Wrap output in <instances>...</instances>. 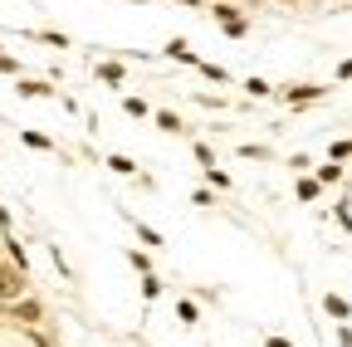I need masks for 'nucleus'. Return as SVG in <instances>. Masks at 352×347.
<instances>
[{"mask_svg":"<svg viewBox=\"0 0 352 347\" xmlns=\"http://www.w3.org/2000/svg\"><path fill=\"white\" fill-rule=\"evenodd\" d=\"M196 69H201V74H206L210 83H230V74L220 69V64H206V59H196Z\"/></svg>","mask_w":352,"mask_h":347,"instance_id":"nucleus-19","label":"nucleus"},{"mask_svg":"<svg viewBox=\"0 0 352 347\" xmlns=\"http://www.w3.org/2000/svg\"><path fill=\"white\" fill-rule=\"evenodd\" d=\"M25 293H30V274L15 269V265H0V309L15 303V298H25Z\"/></svg>","mask_w":352,"mask_h":347,"instance_id":"nucleus-2","label":"nucleus"},{"mask_svg":"<svg viewBox=\"0 0 352 347\" xmlns=\"http://www.w3.org/2000/svg\"><path fill=\"white\" fill-rule=\"evenodd\" d=\"M108 171L113 177H138V161H132L127 152H108Z\"/></svg>","mask_w":352,"mask_h":347,"instance_id":"nucleus-10","label":"nucleus"},{"mask_svg":"<svg viewBox=\"0 0 352 347\" xmlns=\"http://www.w3.org/2000/svg\"><path fill=\"white\" fill-rule=\"evenodd\" d=\"M240 157H250V161H270L274 152H270V147H259V142H240Z\"/></svg>","mask_w":352,"mask_h":347,"instance_id":"nucleus-20","label":"nucleus"},{"mask_svg":"<svg viewBox=\"0 0 352 347\" xmlns=\"http://www.w3.org/2000/svg\"><path fill=\"white\" fill-rule=\"evenodd\" d=\"M328 89L323 83H289V89H279V98L289 103V108H308V103H318Z\"/></svg>","mask_w":352,"mask_h":347,"instance_id":"nucleus-3","label":"nucleus"},{"mask_svg":"<svg viewBox=\"0 0 352 347\" xmlns=\"http://www.w3.org/2000/svg\"><path fill=\"white\" fill-rule=\"evenodd\" d=\"M152 122L162 127V133H171V137H182V133H186V122H182V117H176L171 108H157V113H152Z\"/></svg>","mask_w":352,"mask_h":347,"instance_id":"nucleus-7","label":"nucleus"},{"mask_svg":"<svg viewBox=\"0 0 352 347\" xmlns=\"http://www.w3.org/2000/svg\"><path fill=\"white\" fill-rule=\"evenodd\" d=\"M176 5H191V10H206V0H176Z\"/></svg>","mask_w":352,"mask_h":347,"instance_id":"nucleus-35","label":"nucleus"},{"mask_svg":"<svg viewBox=\"0 0 352 347\" xmlns=\"http://www.w3.org/2000/svg\"><path fill=\"white\" fill-rule=\"evenodd\" d=\"M98 78H103V83H113V89H122V64H113V59H108V64H98Z\"/></svg>","mask_w":352,"mask_h":347,"instance_id":"nucleus-18","label":"nucleus"},{"mask_svg":"<svg viewBox=\"0 0 352 347\" xmlns=\"http://www.w3.org/2000/svg\"><path fill=\"white\" fill-rule=\"evenodd\" d=\"M323 309H328V318H338V323L352 318V303H347L342 293H323Z\"/></svg>","mask_w":352,"mask_h":347,"instance_id":"nucleus-8","label":"nucleus"},{"mask_svg":"<svg viewBox=\"0 0 352 347\" xmlns=\"http://www.w3.org/2000/svg\"><path fill=\"white\" fill-rule=\"evenodd\" d=\"M191 152H196V161H201V166H215V152H210V142H196Z\"/></svg>","mask_w":352,"mask_h":347,"instance_id":"nucleus-26","label":"nucleus"},{"mask_svg":"<svg viewBox=\"0 0 352 347\" xmlns=\"http://www.w3.org/2000/svg\"><path fill=\"white\" fill-rule=\"evenodd\" d=\"M6 318H15V323H25V328H34V323H44V309L25 293V298H15V303H6Z\"/></svg>","mask_w":352,"mask_h":347,"instance_id":"nucleus-4","label":"nucleus"},{"mask_svg":"<svg viewBox=\"0 0 352 347\" xmlns=\"http://www.w3.org/2000/svg\"><path fill=\"white\" fill-rule=\"evenodd\" d=\"M279 5H298V0H279Z\"/></svg>","mask_w":352,"mask_h":347,"instance_id":"nucleus-36","label":"nucleus"},{"mask_svg":"<svg viewBox=\"0 0 352 347\" xmlns=\"http://www.w3.org/2000/svg\"><path fill=\"white\" fill-rule=\"evenodd\" d=\"M191 205H215V196H210L206 186H196V191H191Z\"/></svg>","mask_w":352,"mask_h":347,"instance_id":"nucleus-28","label":"nucleus"},{"mask_svg":"<svg viewBox=\"0 0 352 347\" xmlns=\"http://www.w3.org/2000/svg\"><path fill=\"white\" fill-rule=\"evenodd\" d=\"M34 39H44V45H54V49H69V34H59V30H34Z\"/></svg>","mask_w":352,"mask_h":347,"instance_id":"nucleus-21","label":"nucleus"},{"mask_svg":"<svg viewBox=\"0 0 352 347\" xmlns=\"http://www.w3.org/2000/svg\"><path fill=\"white\" fill-rule=\"evenodd\" d=\"M206 181H210V186H220V191H226V186H230V171H220V166H206Z\"/></svg>","mask_w":352,"mask_h":347,"instance_id":"nucleus-24","label":"nucleus"},{"mask_svg":"<svg viewBox=\"0 0 352 347\" xmlns=\"http://www.w3.org/2000/svg\"><path fill=\"white\" fill-rule=\"evenodd\" d=\"M0 245H6V254H10V265H15V269H25V274H30V254H25V245H20V240H15V235H6V240H0Z\"/></svg>","mask_w":352,"mask_h":347,"instance_id":"nucleus-11","label":"nucleus"},{"mask_svg":"<svg viewBox=\"0 0 352 347\" xmlns=\"http://www.w3.org/2000/svg\"><path fill=\"white\" fill-rule=\"evenodd\" d=\"M264 347H294V342H289V337H279V333H274V337H264Z\"/></svg>","mask_w":352,"mask_h":347,"instance_id":"nucleus-32","label":"nucleus"},{"mask_svg":"<svg viewBox=\"0 0 352 347\" xmlns=\"http://www.w3.org/2000/svg\"><path fill=\"white\" fill-rule=\"evenodd\" d=\"M127 225L138 230V240H142V245H152V249H162V245H166V240H162V230H152L147 221H138V215H127Z\"/></svg>","mask_w":352,"mask_h":347,"instance_id":"nucleus-9","label":"nucleus"},{"mask_svg":"<svg viewBox=\"0 0 352 347\" xmlns=\"http://www.w3.org/2000/svg\"><path fill=\"white\" fill-rule=\"evenodd\" d=\"M20 142H25V147H34V152H54V137H50V133H34V127H25Z\"/></svg>","mask_w":352,"mask_h":347,"instance_id":"nucleus-12","label":"nucleus"},{"mask_svg":"<svg viewBox=\"0 0 352 347\" xmlns=\"http://www.w3.org/2000/svg\"><path fill=\"white\" fill-rule=\"evenodd\" d=\"M176 318H182L186 328H196V323H201V309H196L191 298H182V303H176Z\"/></svg>","mask_w":352,"mask_h":347,"instance_id":"nucleus-15","label":"nucleus"},{"mask_svg":"<svg viewBox=\"0 0 352 347\" xmlns=\"http://www.w3.org/2000/svg\"><path fill=\"white\" fill-rule=\"evenodd\" d=\"M289 166H294V171H308V166H314V157H308V152H298V157H289Z\"/></svg>","mask_w":352,"mask_h":347,"instance_id":"nucleus-29","label":"nucleus"},{"mask_svg":"<svg viewBox=\"0 0 352 347\" xmlns=\"http://www.w3.org/2000/svg\"><path fill=\"white\" fill-rule=\"evenodd\" d=\"M162 54H166V59H176V64H191V69H196V59H201V54L186 45V39H166V49H162Z\"/></svg>","mask_w":352,"mask_h":347,"instance_id":"nucleus-6","label":"nucleus"},{"mask_svg":"<svg viewBox=\"0 0 352 347\" xmlns=\"http://www.w3.org/2000/svg\"><path fill=\"white\" fill-rule=\"evenodd\" d=\"M0 74H20V59H10V54H0Z\"/></svg>","mask_w":352,"mask_h":347,"instance_id":"nucleus-30","label":"nucleus"},{"mask_svg":"<svg viewBox=\"0 0 352 347\" xmlns=\"http://www.w3.org/2000/svg\"><path fill=\"white\" fill-rule=\"evenodd\" d=\"M142 298H147V303L162 298V279H157V274H142Z\"/></svg>","mask_w":352,"mask_h":347,"instance_id":"nucleus-22","label":"nucleus"},{"mask_svg":"<svg viewBox=\"0 0 352 347\" xmlns=\"http://www.w3.org/2000/svg\"><path fill=\"white\" fill-rule=\"evenodd\" d=\"M318 191H323V186H318V177H298V186H294V196H298V201H318Z\"/></svg>","mask_w":352,"mask_h":347,"instance_id":"nucleus-14","label":"nucleus"},{"mask_svg":"<svg viewBox=\"0 0 352 347\" xmlns=\"http://www.w3.org/2000/svg\"><path fill=\"white\" fill-rule=\"evenodd\" d=\"M15 93H20V98H54V83H44V78H20Z\"/></svg>","mask_w":352,"mask_h":347,"instance_id":"nucleus-5","label":"nucleus"},{"mask_svg":"<svg viewBox=\"0 0 352 347\" xmlns=\"http://www.w3.org/2000/svg\"><path fill=\"white\" fill-rule=\"evenodd\" d=\"M240 89H245L250 98H270V93H274L270 83H264V78H240Z\"/></svg>","mask_w":352,"mask_h":347,"instance_id":"nucleus-16","label":"nucleus"},{"mask_svg":"<svg viewBox=\"0 0 352 347\" xmlns=\"http://www.w3.org/2000/svg\"><path fill=\"white\" fill-rule=\"evenodd\" d=\"M338 78H342V83L352 78V59H342V64H338Z\"/></svg>","mask_w":352,"mask_h":347,"instance_id":"nucleus-33","label":"nucleus"},{"mask_svg":"<svg viewBox=\"0 0 352 347\" xmlns=\"http://www.w3.org/2000/svg\"><path fill=\"white\" fill-rule=\"evenodd\" d=\"M127 265L138 269V274H152V254L147 249H127Z\"/></svg>","mask_w":352,"mask_h":347,"instance_id":"nucleus-17","label":"nucleus"},{"mask_svg":"<svg viewBox=\"0 0 352 347\" xmlns=\"http://www.w3.org/2000/svg\"><path fill=\"white\" fill-rule=\"evenodd\" d=\"M333 215H338V225L352 235V210H347V201H338V205H333Z\"/></svg>","mask_w":352,"mask_h":347,"instance_id":"nucleus-25","label":"nucleus"},{"mask_svg":"<svg viewBox=\"0 0 352 347\" xmlns=\"http://www.w3.org/2000/svg\"><path fill=\"white\" fill-rule=\"evenodd\" d=\"M210 20L220 25V34H226V39H245V34H250V20L235 10V0H215V5H210Z\"/></svg>","mask_w":352,"mask_h":347,"instance_id":"nucleus-1","label":"nucleus"},{"mask_svg":"<svg viewBox=\"0 0 352 347\" xmlns=\"http://www.w3.org/2000/svg\"><path fill=\"white\" fill-rule=\"evenodd\" d=\"M338 347H352V328H347V323L338 328Z\"/></svg>","mask_w":352,"mask_h":347,"instance_id":"nucleus-31","label":"nucleus"},{"mask_svg":"<svg viewBox=\"0 0 352 347\" xmlns=\"http://www.w3.org/2000/svg\"><path fill=\"white\" fill-rule=\"evenodd\" d=\"M0 230H6V235H10V210H6V205H0Z\"/></svg>","mask_w":352,"mask_h":347,"instance_id":"nucleus-34","label":"nucleus"},{"mask_svg":"<svg viewBox=\"0 0 352 347\" xmlns=\"http://www.w3.org/2000/svg\"><path fill=\"white\" fill-rule=\"evenodd\" d=\"M352 157V137H338L333 147H328V161H347Z\"/></svg>","mask_w":352,"mask_h":347,"instance_id":"nucleus-23","label":"nucleus"},{"mask_svg":"<svg viewBox=\"0 0 352 347\" xmlns=\"http://www.w3.org/2000/svg\"><path fill=\"white\" fill-rule=\"evenodd\" d=\"M122 108H127L132 117H147V103H142V98H122Z\"/></svg>","mask_w":352,"mask_h":347,"instance_id":"nucleus-27","label":"nucleus"},{"mask_svg":"<svg viewBox=\"0 0 352 347\" xmlns=\"http://www.w3.org/2000/svg\"><path fill=\"white\" fill-rule=\"evenodd\" d=\"M342 177H347L342 161H323V166H318V186H338Z\"/></svg>","mask_w":352,"mask_h":347,"instance_id":"nucleus-13","label":"nucleus"}]
</instances>
